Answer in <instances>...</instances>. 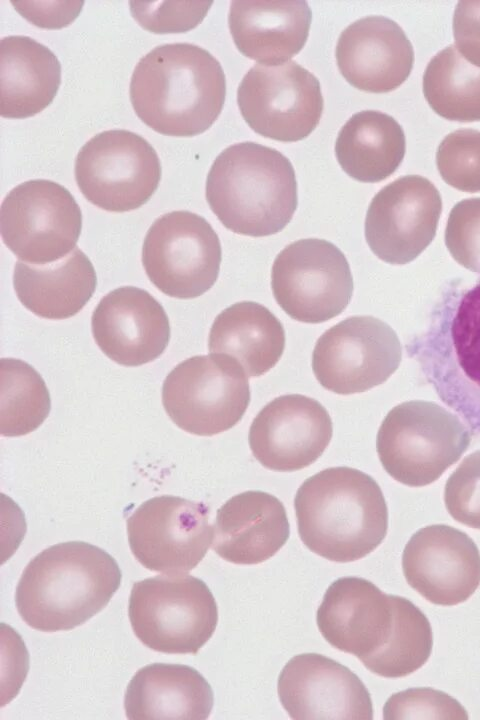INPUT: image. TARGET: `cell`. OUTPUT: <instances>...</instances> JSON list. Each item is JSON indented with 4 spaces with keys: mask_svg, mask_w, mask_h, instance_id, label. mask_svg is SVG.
Segmentation results:
<instances>
[{
    "mask_svg": "<svg viewBox=\"0 0 480 720\" xmlns=\"http://www.w3.org/2000/svg\"><path fill=\"white\" fill-rule=\"evenodd\" d=\"M343 77L355 88L387 93L410 75L414 50L403 29L384 16H366L347 26L336 46Z\"/></svg>",
    "mask_w": 480,
    "mask_h": 720,
    "instance_id": "7402d4cb",
    "label": "cell"
},
{
    "mask_svg": "<svg viewBox=\"0 0 480 720\" xmlns=\"http://www.w3.org/2000/svg\"><path fill=\"white\" fill-rule=\"evenodd\" d=\"M213 704V691L206 679L196 669L181 664L142 667L132 677L124 697L130 720H204Z\"/></svg>",
    "mask_w": 480,
    "mask_h": 720,
    "instance_id": "d4e9b609",
    "label": "cell"
},
{
    "mask_svg": "<svg viewBox=\"0 0 480 720\" xmlns=\"http://www.w3.org/2000/svg\"><path fill=\"white\" fill-rule=\"evenodd\" d=\"M395 595L384 594L369 580L343 577L326 590L316 622L334 648L363 664L389 642L395 627Z\"/></svg>",
    "mask_w": 480,
    "mask_h": 720,
    "instance_id": "ffe728a7",
    "label": "cell"
},
{
    "mask_svg": "<svg viewBox=\"0 0 480 720\" xmlns=\"http://www.w3.org/2000/svg\"><path fill=\"white\" fill-rule=\"evenodd\" d=\"M205 193L211 210L227 229L251 237L280 232L298 203L289 159L274 148L250 141L233 144L216 157Z\"/></svg>",
    "mask_w": 480,
    "mask_h": 720,
    "instance_id": "5b68a950",
    "label": "cell"
},
{
    "mask_svg": "<svg viewBox=\"0 0 480 720\" xmlns=\"http://www.w3.org/2000/svg\"><path fill=\"white\" fill-rule=\"evenodd\" d=\"M237 103L253 131L282 142L306 138L323 112L319 80L293 60L255 64L239 83Z\"/></svg>",
    "mask_w": 480,
    "mask_h": 720,
    "instance_id": "4fadbf2b",
    "label": "cell"
},
{
    "mask_svg": "<svg viewBox=\"0 0 480 720\" xmlns=\"http://www.w3.org/2000/svg\"><path fill=\"white\" fill-rule=\"evenodd\" d=\"M444 503L453 519L480 530V450L469 454L448 478Z\"/></svg>",
    "mask_w": 480,
    "mask_h": 720,
    "instance_id": "8d00e7d4",
    "label": "cell"
},
{
    "mask_svg": "<svg viewBox=\"0 0 480 720\" xmlns=\"http://www.w3.org/2000/svg\"><path fill=\"white\" fill-rule=\"evenodd\" d=\"M289 533L286 510L277 497L263 491H245L218 509L212 549L234 564H259L284 546Z\"/></svg>",
    "mask_w": 480,
    "mask_h": 720,
    "instance_id": "603a6c76",
    "label": "cell"
},
{
    "mask_svg": "<svg viewBox=\"0 0 480 720\" xmlns=\"http://www.w3.org/2000/svg\"><path fill=\"white\" fill-rule=\"evenodd\" d=\"M121 579L117 562L105 550L82 541L59 543L25 567L16 588V608L35 630H71L108 604Z\"/></svg>",
    "mask_w": 480,
    "mask_h": 720,
    "instance_id": "7a4b0ae2",
    "label": "cell"
},
{
    "mask_svg": "<svg viewBox=\"0 0 480 720\" xmlns=\"http://www.w3.org/2000/svg\"><path fill=\"white\" fill-rule=\"evenodd\" d=\"M1 434L22 436L36 430L50 411V395L41 375L28 363L2 358Z\"/></svg>",
    "mask_w": 480,
    "mask_h": 720,
    "instance_id": "4dcf8cb0",
    "label": "cell"
},
{
    "mask_svg": "<svg viewBox=\"0 0 480 720\" xmlns=\"http://www.w3.org/2000/svg\"><path fill=\"white\" fill-rule=\"evenodd\" d=\"M423 93L433 111L447 120L480 121V68L455 45L431 58L423 74Z\"/></svg>",
    "mask_w": 480,
    "mask_h": 720,
    "instance_id": "f546056e",
    "label": "cell"
},
{
    "mask_svg": "<svg viewBox=\"0 0 480 720\" xmlns=\"http://www.w3.org/2000/svg\"><path fill=\"white\" fill-rule=\"evenodd\" d=\"M401 358L400 340L387 323L373 316H351L318 338L312 369L323 388L350 395L384 383Z\"/></svg>",
    "mask_w": 480,
    "mask_h": 720,
    "instance_id": "5bb4252c",
    "label": "cell"
},
{
    "mask_svg": "<svg viewBox=\"0 0 480 720\" xmlns=\"http://www.w3.org/2000/svg\"><path fill=\"white\" fill-rule=\"evenodd\" d=\"M129 93L136 114L152 129L193 136L206 131L221 113L226 78L208 50L187 42L165 43L140 58Z\"/></svg>",
    "mask_w": 480,
    "mask_h": 720,
    "instance_id": "6da1fadb",
    "label": "cell"
},
{
    "mask_svg": "<svg viewBox=\"0 0 480 720\" xmlns=\"http://www.w3.org/2000/svg\"><path fill=\"white\" fill-rule=\"evenodd\" d=\"M383 718L468 719L466 709L449 694L429 687L409 688L390 696L383 707Z\"/></svg>",
    "mask_w": 480,
    "mask_h": 720,
    "instance_id": "836d02e7",
    "label": "cell"
},
{
    "mask_svg": "<svg viewBox=\"0 0 480 720\" xmlns=\"http://www.w3.org/2000/svg\"><path fill=\"white\" fill-rule=\"evenodd\" d=\"M441 212V195L430 180L402 176L373 197L364 224L366 242L380 260L407 264L434 239Z\"/></svg>",
    "mask_w": 480,
    "mask_h": 720,
    "instance_id": "2e32d148",
    "label": "cell"
},
{
    "mask_svg": "<svg viewBox=\"0 0 480 720\" xmlns=\"http://www.w3.org/2000/svg\"><path fill=\"white\" fill-rule=\"evenodd\" d=\"M407 350L440 400L480 435V280L448 284Z\"/></svg>",
    "mask_w": 480,
    "mask_h": 720,
    "instance_id": "277c9868",
    "label": "cell"
},
{
    "mask_svg": "<svg viewBox=\"0 0 480 720\" xmlns=\"http://www.w3.org/2000/svg\"><path fill=\"white\" fill-rule=\"evenodd\" d=\"M294 507L305 546L334 562L359 560L375 550L388 529V509L378 483L351 467H331L307 478Z\"/></svg>",
    "mask_w": 480,
    "mask_h": 720,
    "instance_id": "3957f363",
    "label": "cell"
},
{
    "mask_svg": "<svg viewBox=\"0 0 480 720\" xmlns=\"http://www.w3.org/2000/svg\"><path fill=\"white\" fill-rule=\"evenodd\" d=\"M212 1H129L133 17L155 33L184 32L197 26Z\"/></svg>",
    "mask_w": 480,
    "mask_h": 720,
    "instance_id": "d590c367",
    "label": "cell"
},
{
    "mask_svg": "<svg viewBox=\"0 0 480 720\" xmlns=\"http://www.w3.org/2000/svg\"><path fill=\"white\" fill-rule=\"evenodd\" d=\"M96 284L93 264L78 247L52 263L17 261L14 267L13 286L19 301L45 319L76 315L93 296Z\"/></svg>",
    "mask_w": 480,
    "mask_h": 720,
    "instance_id": "484cf974",
    "label": "cell"
},
{
    "mask_svg": "<svg viewBox=\"0 0 480 720\" xmlns=\"http://www.w3.org/2000/svg\"><path fill=\"white\" fill-rule=\"evenodd\" d=\"M271 287L292 319L318 324L344 311L354 284L343 252L329 241L308 238L290 243L276 256Z\"/></svg>",
    "mask_w": 480,
    "mask_h": 720,
    "instance_id": "7c38bea8",
    "label": "cell"
},
{
    "mask_svg": "<svg viewBox=\"0 0 480 720\" xmlns=\"http://www.w3.org/2000/svg\"><path fill=\"white\" fill-rule=\"evenodd\" d=\"M162 403L182 430L213 436L242 419L250 403L248 378L241 365L226 355L193 356L165 378Z\"/></svg>",
    "mask_w": 480,
    "mask_h": 720,
    "instance_id": "ba28073f",
    "label": "cell"
},
{
    "mask_svg": "<svg viewBox=\"0 0 480 720\" xmlns=\"http://www.w3.org/2000/svg\"><path fill=\"white\" fill-rule=\"evenodd\" d=\"M396 621L386 646L363 665L385 678H401L421 668L433 647V632L426 615L410 600L395 595Z\"/></svg>",
    "mask_w": 480,
    "mask_h": 720,
    "instance_id": "1f68e13d",
    "label": "cell"
},
{
    "mask_svg": "<svg viewBox=\"0 0 480 720\" xmlns=\"http://www.w3.org/2000/svg\"><path fill=\"white\" fill-rule=\"evenodd\" d=\"M11 3L35 25L60 28L69 24L79 14L84 1H11Z\"/></svg>",
    "mask_w": 480,
    "mask_h": 720,
    "instance_id": "f35d334b",
    "label": "cell"
},
{
    "mask_svg": "<svg viewBox=\"0 0 480 720\" xmlns=\"http://www.w3.org/2000/svg\"><path fill=\"white\" fill-rule=\"evenodd\" d=\"M91 329L101 351L128 367L157 359L170 339L163 306L149 292L134 286L106 294L93 311Z\"/></svg>",
    "mask_w": 480,
    "mask_h": 720,
    "instance_id": "44dd1931",
    "label": "cell"
},
{
    "mask_svg": "<svg viewBox=\"0 0 480 720\" xmlns=\"http://www.w3.org/2000/svg\"><path fill=\"white\" fill-rule=\"evenodd\" d=\"M292 719H373L370 694L349 668L318 653H303L283 667L277 683Z\"/></svg>",
    "mask_w": 480,
    "mask_h": 720,
    "instance_id": "d6986e66",
    "label": "cell"
},
{
    "mask_svg": "<svg viewBox=\"0 0 480 720\" xmlns=\"http://www.w3.org/2000/svg\"><path fill=\"white\" fill-rule=\"evenodd\" d=\"M406 139L401 125L390 115L364 110L351 116L340 129L335 154L351 178L376 183L390 177L401 164Z\"/></svg>",
    "mask_w": 480,
    "mask_h": 720,
    "instance_id": "f1b7e54d",
    "label": "cell"
},
{
    "mask_svg": "<svg viewBox=\"0 0 480 720\" xmlns=\"http://www.w3.org/2000/svg\"><path fill=\"white\" fill-rule=\"evenodd\" d=\"M0 222L3 242L16 257L43 265L64 258L76 248L82 213L64 186L48 179H32L5 196Z\"/></svg>",
    "mask_w": 480,
    "mask_h": 720,
    "instance_id": "30bf717a",
    "label": "cell"
},
{
    "mask_svg": "<svg viewBox=\"0 0 480 720\" xmlns=\"http://www.w3.org/2000/svg\"><path fill=\"white\" fill-rule=\"evenodd\" d=\"M74 171L84 197L111 212L139 208L161 179L156 150L144 137L126 129L105 130L86 141L76 156Z\"/></svg>",
    "mask_w": 480,
    "mask_h": 720,
    "instance_id": "9c48e42d",
    "label": "cell"
},
{
    "mask_svg": "<svg viewBox=\"0 0 480 720\" xmlns=\"http://www.w3.org/2000/svg\"><path fill=\"white\" fill-rule=\"evenodd\" d=\"M312 12L306 1H232L228 25L238 50L263 65L290 61L304 47Z\"/></svg>",
    "mask_w": 480,
    "mask_h": 720,
    "instance_id": "cb8c5ba5",
    "label": "cell"
},
{
    "mask_svg": "<svg viewBox=\"0 0 480 720\" xmlns=\"http://www.w3.org/2000/svg\"><path fill=\"white\" fill-rule=\"evenodd\" d=\"M333 435L332 420L321 403L301 394L274 398L252 421L249 445L265 468L293 472L313 464Z\"/></svg>",
    "mask_w": 480,
    "mask_h": 720,
    "instance_id": "ac0fdd59",
    "label": "cell"
},
{
    "mask_svg": "<svg viewBox=\"0 0 480 720\" xmlns=\"http://www.w3.org/2000/svg\"><path fill=\"white\" fill-rule=\"evenodd\" d=\"M280 320L265 306L253 301L237 302L215 318L208 349L237 361L246 375L255 378L272 369L285 349Z\"/></svg>",
    "mask_w": 480,
    "mask_h": 720,
    "instance_id": "83f0119b",
    "label": "cell"
},
{
    "mask_svg": "<svg viewBox=\"0 0 480 720\" xmlns=\"http://www.w3.org/2000/svg\"><path fill=\"white\" fill-rule=\"evenodd\" d=\"M470 442V430L458 415L437 403L413 400L388 412L376 447L384 470L393 479L423 487L457 462Z\"/></svg>",
    "mask_w": 480,
    "mask_h": 720,
    "instance_id": "8992f818",
    "label": "cell"
},
{
    "mask_svg": "<svg viewBox=\"0 0 480 720\" xmlns=\"http://www.w3.org/2000/svg\"><path fill=\"white\" fill-rule=\"evenodd\" d=\"M452 29L459 53L480 68V1H459L454 10Z\"/></svg>",
    "mask_w": 480,
    "mask_h": 720,
    "instance_id": "74e56055",
    "label": "cell"
},
{
    "mask_svg": "<svg viewBox=\"0 0 480 720\" xmlns=\"http://www.w3.org/2000/svg\"><path fill=\"white\" fill-rule=\"evenodd\" d=\"M222 260L219 237L202 216L172 211L158 217L147 231L142 264L149 280L162 293L193 299L216 282Z\"/></svg>",
    "mask_w": 480,
    "mask_h": 720,
    "instance_id": "8fae6325",
    "label": "cell"
},
{
    "mask_svg": "<svg viewBox=\"0 0 480 720\" xmlns=\"http://www.w3.org/2000/svg\"><path fill=\"white\" fill-rule=\"evenodd\" d=\"M436 165L442 179L463 192H480V131L455 130L441 141Z\"/></svg>",
    "mask_w": 480,
    "mask_h": 720,
    "instance_id": "d6a6232c",
    "label": "cell"
},
{
    "mask_svg": "<svg viewBox=\"0 0 480 720\" xmlns=\"http://www.w3.org/2000/svg\"><path fill=\"white\" fill-rule=\"evenodd\" d=\"M128 615L135 636L167 654H196L218 622L215 598L199 578L162 574L133 584Z\"/></svg>",
    "mask_w": 480,
    "mask_h": 720,
    "instance_id": "52a82bcc",
    "label": "cell"
},
{
    "mask_svg": "<svg viewBox=\"0 0 480 720\" xmlns=\"http://www.w3.org/2000/svg\"><path fill=\"white\" fill-rule=\"evenodd\" d=\"M407 583L429 602L454 606L480 585V552L463 531L434 524L415 532L402 555Z\"/></svg>",
    "mask_w": 480,
    "mask_h": 720,
    "instance_id": "e0dca14e",
    "label": "cell"
},
{
    "mask_svg": "<svg viewBox=\"0 0 480 720\" xmlns=\"http://www.w3.org/2000/svg\"><path fill=\"white\" fill-rule=\"evenodd\" d=\"M61 81L57 56L44 44L25 35L0 40V113L24 118L48 106Z\"/></svg>",
    "mask_w": 480,
    "mask_h": 720,
    "instance_id": "4316f807",
    "label": "cell"
},
{
    "mask_svg": "<svg viewBox=\"0 0 480 720\" xmlns=\"http://www.w3.org/2000/svg\"><path fill=\"white\" fill-rule=\"evenodd\" d=\"M126 523L134 557L151 571L187 573L201 562L212 544L209 508L202 502L157 496L143 502Z\"/></svg>",
    "mask_w": 480,
    "mask_h": 720,
    "instance_id": "9a60e30c",
    "label": "cell"
},
{
    "mask_svg": "<svg viewBox=\"0 0 480 720\" xmlns=\"http://www.w3.org/2000/svg\"><path fill=\"white\" fill-rule=\"evenodd\" d=\"M444 237L453 259L480 274V197L463 199L453 206Z\"/></svg>",
    "mask_w": 480,
    "mask_h": 720,
    "instance_id": "e575fe53",
    "label": "cell"
}]
</instances>
